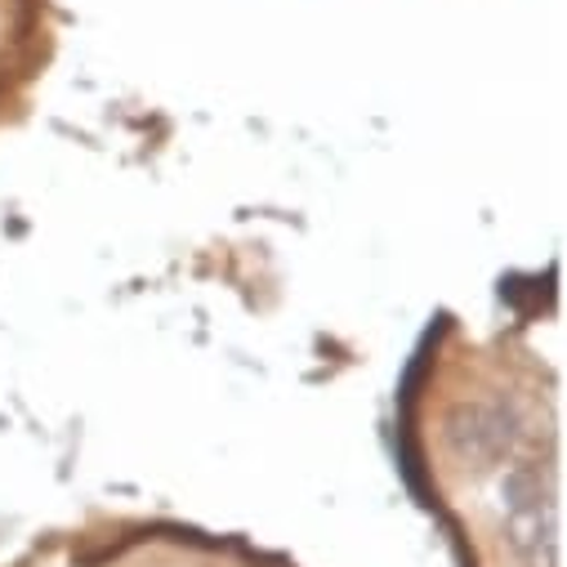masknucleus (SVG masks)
I'll return each mask as SVG.
<instances>
[{
  "label": "nucleus",
  "instance_id": "f257e3e1",
  "mask_svg": "<svg viewBox=\"0 0 567 567\" xmlns=\"http://www.w3.org/2000/svg\"><path fill=\"white\" fill-rule=\"evenodd\" d=\"M518 439H523L518 411L509 402H496V398L461 402V406H452V415L443 424V443H447L452 461H461L474 474L509 461Z\"/></svg>",
  "mask_w": 567,
  "mask_h": 567
},
{
  "label": "nucleus",
  "instance_id": "f03ea898",
  "mask_svg": "<svg viewBox=\"0 0 567 567\" xmlns=\"http://www.w3.org/2000/svg\"><path fill=\"white\" fill-rule=\"evenodd\" d=\"M501 509H505V536L514 554L527 567H549L554 563V509L545 501V487L527 470H509L501 487Z\"/></svg>",
  "mask_w": 567,
  "mask_h": 567
}]
</instances>
